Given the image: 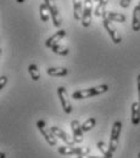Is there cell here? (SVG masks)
Wrapping results in <instances>:
<instances>
[{"mask_svg": "<svg viewBox=\"0 0 140 158\" xmlns=\"http://www.w3.org/2000/svg\"><path fill=\"white\" fill-rule=\"evenodd\" d=\"M108 91V85L107 84H101L99 86H94V88H89V89H83V90H77L72 94V99L74 100H84L93 98V96H98L101 94H105Z\"/></svg>", "mask_w": 140, "mask_h": 158, "instance_id": "6da1fadb", "label": "cell"}, {"mask_svg": "<svg viewBox=\"0 0 140 158\" xmlns=\"http://www.w3.org/2000/svg\"><path fill=\"white\" fill-rule=\"evenodd\" d=\"M57 152L63 156H87L90 153V147H73V146H60Z\"/></svg>", "mask_w": 140, "mask_h": 158, "instance_id": "7a4b0ae2", "label": "cell"}, {"mask_svg": "<svg viewBox=\"0 0 140 158\" xmlns=\"http://www.w3.org/2000/svg\"><path fill=\"white\" fill-rule=\"evenodd\" d=\"M37 128H38V130L40 131V134L43 135V138L46 140V142L50 146H56L57 145L56 136L54 135V133L51 131V129L46 127V124H45L44 120H38L37 122Z\"/></svg>", "mask_w": 140, "mask_h": 158, "instance_id": "3957f363", "label": "cell"}, {"mask_svg": "<svg viewBox=\"0 0 140 158\" xmlns=\"http://www.w3.org/2000/svg\"><path fill=\"white\" fill-rule=\"evenodd\" d=\"M102 24H104V27H105L106 32L108 33V35H110L111 40H112L115 44H120L121 41H122V38H121L120 33H118V31L113 27L112 21L107 17V15H106V14L102 16Z\"/></svg>", "mask_w": 140, "mask_h": 158, "instance_id": "277c9868", "label": "cell"}, {"mask_svg": "<svg viewBox=\"0 0 140 158\" xmlns=\"http://www.w3.org/2000/svg\"><path fill=\"white\" fill-rule=\"evenodd\" d=\"M121 130H122V122L120 120H116L113 123V127H112V130H111V138H110V150L112 152H115L118 147V141H120V135H121Z\"/></svg>", "mask_w": 140, "mask_h": 158, "instance_id": "5b68a950", "label": "cell"}, {"mask_svg": "<svg viewBox=\"0 0 140 158\" xmlns=\"http://www.w3.org/2000/svg\"><path fill=\"white\" fill-rule=\"evenodd\" d=\"M93 2H94V0H84V2H83L84 7H83V16H82L80 22H82L83 27H85V28H88L90 26V23H91Z\"/></svg>", "mask_w": 140, "mask_h": 158, "instance_id": "8992f818", "label": "cell"}, {"mask_svg": "<svg viewBox=\"0 0 140 158\" xmlns=\"http://www.w3.org/2000/svg\"><path fill=\"white\" fill-rule=\"evenodd\" d=\"M44 2L46 4V6H48V9H49V11H50L51 20L54 22V26L59 28L61 26V22H62V21H61L60 11H59V9H57L55 1H54V0H44Z\"/></svg>", "mask_w": 140, "mask_h": 158, "instance_id": "52a82bcc", "label": "cell"}, {"mask_svg": "<svg viewBox=\"0 0 140 158\" xmlns=\"http://www.w3.org/2000/svg\"><path fill=\"white\" fill-rule=\"evenodd\" d=\"M57 95H59V99H60L61 106H62L63 111L66 113H71L72 112V105L70 102V98H68L67 90L63 86H59L57 88Z\"/></svg>", "mask_w": 140, "mask_h": 158, "instance_id": "ba28073f", "label": "cell"}, {"mask_svg": "<svg viewBox=\"0 0 140 158\" xmlns=\"http://www.w3.org/2000/svg\"><path fill=\"white\" fill-rule=\"evenodd\" d=\"M71 129H72V133H73V140L76 143H80L83 141V129H82V125L79 124L78 120H72L71 122Z\"/></svg>", "mask_w": 140, "mask_h": 158, "instance_id": "9c48e42d", "label": "cell"}, {"mask_svg": "<svg viewBox=\"0 0 140 158\" xmlns=\"http://www.w3.org/2000/svg\"><path fill=\"white\" fill-rule=\"evenodd\" d=\"M66 35V31L65 29H60L59 32H56L54 35H51L50 38H48V40L45 41V46L46 48H54L55 45L60 44V41L63 39V37Z\"/></svg>", "mask_w": 140, "mask_h": 158, "instance_id": "30bf717a", "label": "cell"}, {"mask_svg": "<svg viewBox=\"0 0 140 158\" xmlns=\"http://www.w3.org/2000/svg\"><path fill=\"white\" fill-rule=\"evenodd\" d=\"M50 129H51V131L54 133V135H55L56 138H60L61 140H62L65 143H67L68 146H73V143H76L74 140H72V139L70 138V136H68L61 128H59V127H51Z\"/></svg>", "mask_w": 140, "mask_h": 158, "instance_id": "8fae6325", "label": "cell"}, {"mask_svg": "<svg viewBox=\"0 0 140 158\" xmlns=\"http://www.w3.org/2000/svg\"><path fill=\"white\" fill-rule=\"evenodd\" d=\"M46 73L50 77H65L68 74V69L66 67H49Z\"/></svg>", "mask_w": 140, "mask_h": 158, "instance_id": "7c38bea8", "label": "cell"}, {"mask_svg": "<svg viewBox=\"0 0 140 158\" xmlns=\"http://www.w3.org/2000/svg\"><path fill=\"white\" fill-rule=\"evenodd\" d=\"M84 2V0H73V16H74V20L79 21L82 20V16H83V7L84 5H82Z\"/></svg>", "mask_w": 140, "mask_h": 158, "instance_id": "4fadbf2b", "label": "cell"}, {"mask_svg": "<svg viewBox=\"0 0 140 158\" xmlns=\"http://www.w3.org/2000/svg\"><path fill=\"white\" fill-rule=\"evenodd\" d=\"M132 28L134 32L140 31V6L137 5L133 10V21H132Z\"/></svg>", "mask_w": 140, "mask_h": 158, "instance_id": "5bb4252c", "label": "cell"}, {"mask_svg": "<svg viewBox=\"0 0 140 158\" xmlns=\"http://www.w3.org/2000/svg\"><path fill=\"white\" fill-rule=\"evenodd\" d=\"M132 124L139 125L140 124V103L134 102L132 105Z\"/></svg>", "mask_w": 140, "mask_h": 158, "instance_id": "9a60e30c", "label": "cell"}, {"mask_svg": "<svg viewBox=\"0 0 140 158\" xmlns=\"http://www.w3.org/2000/svg\"><path fill=\"white\" fill-rule=\"evenodd\" d=\"M107 4H108V0H99L98 6H96V9L94 11V14H95L96 17H102L106 14V6H107Z\"/></svg>", "mask_w": 140, "mask_h": 158, "instance_id": "2e32d148", "label": "cell"}, {"mask_svg": "<svg viewBox=\"0 0 140 158\" xmlns=\"http://www.w3.org/2000/svg\"><path fill=\"white\" fill-rule=\"evenodd\" d=\"M96 147H98V150L100 151L101 153H102V156L106 158H112L113 156H112V151L110 150V147H107L106 145H105V142L104 141H99L98 143H96Z\"/></svg>", "mask_w": 140, "mask_h": 158, "instance_id": "e0dca14e", "label": "cell"}, {"mask_svg": "<svg viewBox=\"0 0 140 158\" xmlns=\"http://www.w3.org/2000/svg\"><path fill=\"white\" fill-rule=\"evenodd\" d=\"M39 14H40V19H41V21H43V22H48V21H49V19L51 17L50 11H49V9H48V6H46V4H45V2L40 4Z\"/></svg>", "mask_w": 140, "mask_h": 158, "instance_id": "ac0fdd59", "label": "cell"}, {"mask_svg": "<svg viewBox=\"0 0 140 158\" xmlns=\"http://www.w3.org/2000/svg\"><path fill=\"white\" fill-rule=\"evenodd\" d=\"M51 51L56 55H60V56H67L68 52H70V49L65 45H61V44H57L55 45L54 48H51Z\"/></svg>", "mask_w": 140, "mask_h": 158, "instance_id": "d6986e66", "label": "cell"}, {"mask_svg": "<svg viewBox=\"0 0 140 158\" xmlns=\"http://www.w3.org/2000/svg\"><path fill=\"white\" fill-rule=\"evenodd\" d=\"M106 15H107V17L110 19V20L115 21V22H121V23H123V22H125V16L123 15V14H120V12H113V11H111V12H106Z\"/></svg>", "mask_w": 140, "mask_h": 158, "instance_id": "ffe728a7", "label": "cell"}, {"mask_svg": "<svg viewBox=\"0 0 140 158\" xmlns=\"http://www.w3.org/2000/svg\"><path fill=\"white\" fill-rule=\"evenodd\" d=\"M28 72L31 74V78L33 79L34 81H38L40 79V72L37 67V64H29L28 66Z\"/></svg>", "mask_w": 140, "mask_h": 158, "instance_id": "44dd1931", "label": "cell"}, {"mask_svg": "<svg viewBox=\"0 0 140 158\" xmlns=\"http://www.w3.org/2000/svg\"><path fill=\"white\" fill-rule=\"evenodd\" d=\"M95 124H96V119L89 118L82 124V129H83V131H89L95 127Z\"/></svg>", "mask_w": 140, "mask_h": 158, "instance_id": "7402d4cb", "label": "cell"}, {"mask_svg": "<svg viewBox=\"0 0 140 158\" xmlns=\"http://www.w3.org/2000/svg\"><path fill=\"white\" fill-rule=\"evenodd\" d=\"M6 83H7V77L6 76H1L0 77V89H4Z\"/></svg>", "mask_w": 140, "mask_h": 158, "instance_id": "603a6c76", "label": "cell"}, {"mask_svg": "<svg viewBox=\"0 0 140 158\" xmlns=\"http://www.w3.org/2000/svg\"><path fill=\"white\" fill-rule=\"evenodd\" d=\"M130 1H132V0H121V1H120L121 7H123V9H127V7L130 5Z\"/></svg>", "mask_w": 140, "mask_h": 158, "instance_id": "cb8c5ba5", "label": "cell"}, {"mask_svg": "<svg viewBox=\"0 0 140 158\" xmlns=\"http://www.w3.org/2000/svg\"><path fill=\"white\" fill-rule=\"evenodd\" d=\"M77 158H106V157H104V156H102V157H98V156H88V155H87V156H78Z\"/></svg>", "mask_w": 140, "mask_h": 158, "instance_id": "d4e9b609", "label": "cell"}, {"mask_svg": "<svg viewBox=\"0 0 140 158\" xmlns=\"http://www.w3.org/2000/svg\"><path fill=\"white\" fill-rule=\"evenodd\" d=\"M138 91H139V100H138V102L140 103V74L138 76Z\"/></svg>", "mask_w": 140, "mask_h": 158, "instance_id": "484cf974", "label": "cell"}, {"mask_svg": "<svg viewBox=\"0 0 140 158\" xmlns=\"http://www.w3.org/2000/svg\"><path fill=\"white\" fill-rule=\"evenodd\" d=\"M0 158H6V155L2 152V153H0Z\"/></svg>", "mask_w": 140, "mask_h": 158, "instance_id": "4316f807", "label": "cell"}, {"mask_svg": "<svg viewBox=\"0 0 140 158\" xmlns=\"http://www.w3.org/2000/svg\"><path fill=\"white\" fill-rule=\"evenodd\" d=\"M19 4H22V2H24V0H16Z\"/></svg>", "mask_w": 140, "mask_h": 158, "instance_id": "83f0119b", "label": "cell"}, {"mask_svg": "<svg viewBox=\"0 0 140 158\" xmlns=\"http://www.w3.org/2000/svg\"><path fill=\"white\" fill-rule=\"evenodd\" d=\"M138 158H140V152H139V155H138Z\"/></svg>", "mask_w": 140, "mask_h": 158, "instance_id": "f1b7e54d", "label": "cell"}, {"mask_svg": "<svg viewBox=\"0 0 140 158\" xmlns=\"http://www.w3.org/2000/svg\"><path fill=\"white\" fill-rule=\"evenodd\" d=\"M94 1H98V2H99V0H94Z\"/></svg>", "mask_w": 140, "mask_h": 158, "instance_id": "f546056e", "label": "cell"}, {"mask_svg": "<svg viewBox=\"0 0 140 158\" xmlns=\"http://www.w3.org/2000/svg\"><path fill=\"white\" fill-rule=\"evenodd\" d=\"M138 5H139V6H140V1H139V4H138Z\"/></svg>", "mask_w": 140, "mask_h": 158, "instance_id": "4dcf8cb0", "label": "cell"}]
</instances>
